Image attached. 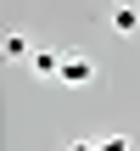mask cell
<instances>
[{"mask_svg": "<svg viewBox=\"0 0 140 151\" xmlns=\"http://www.w3.org/2000/svg\"><path fill=\"white\" fill-rule=\"evenodd\" d=\"M107 28H112L118 39H135L140 34V0H118V6L107 11Z\"/></svg>", "mask_w": 140, "mask_h": 151, "instance_id": "1", "label": "cell"}, {"mask_svg": "<svg viewBox=\"0 0 140 151\" xmlns=\"http://www.w3.org/2000/svg\"><path fill=\"white\" fill-rule=\"evenodd\" d=\"M90 78H95V62H90V56H67V62H62V84L79 90V84H90Z\"/></svg>", "mask_w": 140, "mask_h": 151, "instance_id": "2", "label": "cell"}, {"mask_svg": "<svg viewBox=\"0 0 140 151\" xmlns=\"http://www.w3.org/2000/svg\"><path fill=\"white\" fill-rule=\"evenodd\" d=\"M62 62H67V56H62V50H51V45H45V50H34V73H39V78H62Z\"/></svg>", "mask_w": 140, "mask_h": 151, "instance_id": "3", "label": "cell"}, {"mask_svg": "<svg viewBox=\"0 0 140 151\" xmlns=\"http://www.w3.org/2000/svg\"><path fill=\"white\" fill-rule=\"evenodd\" d=\"M6 56L11 62H34V50H28V34L17 28V34H6Z\"/></svg>", "mask_w": 140, "mask_h": 151, "instance_id": "4", "label": "cell"}, {"mask_svg": "<svg viewBox=\"0 0 140 151\" xmlns=\"http://www.w3.org/2000/svg\"><path fill=\"white\" fill-rule=\"evenodd\" d=\"M95 151H129V140H107V146H95Z\"/></svg>", "mask_w": 140, "mask_h": 151, "instance_id": "5", "label": "cell"}, {"mask_svg": "<svg viewBox=\"0 0 140 151\" xmlns=\"http://www.w3.org/2000/svg\"><path fill=\"white\" fill-rule=\"evenodd\" d=\"M67 151H95V146H90V140H73V146H67Z\"/></svg>", "mask_w": 140, "mask_h": 151, "instance_id": "6", "label": "cell"}]
</instances>
